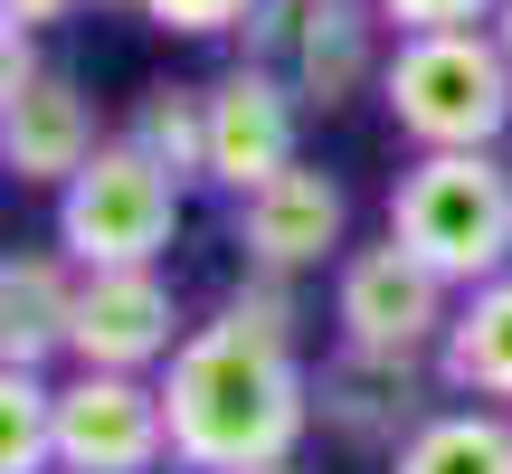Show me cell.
<instances>
[{
    "label": "cell",
    "mask_w": 512,
    "mask_h": 474,
    "mask_svg": "<svg viewBox=\"0 0 512 474\" xmlns=\"http://www.w3.org/2000/svg\"><path fill=\"white\" fill-rule=\"evenodd\" d=\"M304 313L294 275H238L209 323L162 370V418H171V474H247L285 465L313 437V361H304Z\"/></svg>",
    "instance_id": "6da1fadb"
},
{
    "label": "cell",
    "mask_w": 512,
    "mask_h": 474,
    "mask_svg": "<svg viewBox=\"0 0 512 474\" xmlns=\"http://www.w3.org/2000/svg\"><path fill=\"white\" fill-rule=\"evenodd\" d=\"M380 105L408 152H503L512 143V57L494 29L389 38Z\"/></svg>",
    "instance_id": "7a4b0ae2"
},
{
    "label": "cell",
    "mask_w": 512,
    "mask_h": 474,
    "mask_svg": "<svg viewBox=\"0 0 512 474\" xmlns=\"http://www.w3.org/2000/svg\"><path fill=\"white\" fill-rule=\"evenodd\" d=\"M389 237L456 294L512 275V162L503 152H418L389 181Z\"/></svg>",
    "instance_id": "3957f363"
},
{
    "label": "cell",
    "mask_w": 512,
    "mask_h": 474,
    "mask_svg": "<svg viewBox=\"0 0 512 474\" xmlns=\"http://www.w3.org/2000/svg\"><path fill=\"white\" fill-rule=\"evenodd\" d=\"M181 200H190L181 171H162L143 143L105 133V152L57 190L48 237H57L86 275H95V266H162L171 237H181Z\"/></svg>",
    "instance_id": "277c9868"
},
{
    "label": "cell",
    "mask_w": 512,
    "mask_h": 474,
    "mask_svg": "<svg viewBox=\"0 0 512 474\" xmlns=\"http://www.w3.org/2000/svg\"><path fill=\"white\" fill-rule=\"evenodd\" d=\"M380 29V0H266L238 29V67H266L304 114H332L361 86H380Z\"/></svg>",
    "instance_id": "5b68a950"
},
{
    "label": "cell",
    "mask_w": 512,
    "mask_h": 474,
    "mask_svg": "<svg viewBox=\"0 0 512 474\" xmlns=\"http://www.w3.org/2000/svg\"><path fill=\"white\" fill-rule=\"evenodd\" d=\"M446 323H456V285L399 237H370L332 266V332L351 351H389V361H437Z\"/></svg>",
    "instance_id": "8992f818"
},
{
    "label": "cell",
    "mask_w": 512,
    "mask_h": 474,
    "mask_svg": "<svg viewBox=\"0 0 512 474\" xmlns=\"http://www.w3.org/2000/svg\"><path fill=\"white\" fill-rule=\"evenodd\" d=\"M57 474H171L162 380L67 370L57 380Z\"/></svg>",
    "instance_id": "52a82bcc"
},
{
    "label": "cell",
    "mask_w": 512,
    "mask_h": 474,
    "mask_svg": "<svg viewBox=\"0 0 512 474\" xmlns=\"http://www.w3.org/2000/svg\"><path fill=\"white\" fill-rule=\"evenodd\" d=\"M437 361H389V351H332L323 370H313V427H323L332 446H351V456H399L408 437H418L427 418H437Z\"/></svg>",
    "instance_id": "ba28073f"
},
{
    "label": "cell",
    "mask_w": 512,
    "mask_h": 474,
    "mask_svg": "<svg viewBox=\"0 0 512 474\" xmlns=\"http://www.w3.org/2000/svg\"><path fill=\"white\" fill-rule=\"evenodd\" d=\"M190 342L181 294L162 266H95L76 294V332H67V370H124V380H162L171 351Z\"/></svg>",
    "instance_id": "9c48e42d"
},
{
    "label": "cell",
    "mask_w": 512,
    "mask_h": 474,
    "mask_svg": "<svg viewBox=\"0 0 512 474\" xmlns=\"http://www.w3.org/2000/svg\"><path fill=\"white\" fill-rule=\"evenodd\" d=\"M238 247H247L256 275H294V285L323 275V266H342L351 256V190L332 181L323 162L275 171L266 190L238 200Z\"/></svg>",
    "instance_id": "30bf717a"
},
{
    "label": "cell",
    "mask_w": 512,
    "mask_h": 474,
    "mask_svg": "<svg viewBox=\"0 0 512 474\" xmlns=\"http://www.w3.org/2000/svg\"><path fill=\"white\" fill-rule=\"evenodd\" d=\"M105 152V124H95V95L76 86L67 67H38L19 86H0V171L29 190H67L76 171Z\"/></svg>",
    "instance_id": "8fae6325"
},
{
    "label": "cell",
    "mask_w": 512,
    "mask_h": 474,
    "mask_svg": "<svg viewBox=\"0 0 512 474\" xmlns=\"http://www.w3.org/2000/svg\"><path fill=\"white\" fill-rule=\"evenodd\" d=\"M294 162H304V105L266 67H228L209 86V190L247 200V190H266Z\"/></svg>",
    "instance_id": "7c38bea8"
},
{
    "label": "cell",
    "mask_w": 512,
    "mask_h": 474,
    "mask_svg": "<svg viewBox=\"0 0 512 474\" xmlns=\"http://www.w3.org/2000/svg\"><path fill=\"white\" fill-rule=\"evenodd\" d=\"M76 294H86V266L67 247H10V266H0V370L67 361Z\"/></svg>",
    "instance_id": "4fadbf2b"
},
{
    "label": "cell",
    "mask_w": 512,
    "mask_h": 474,
    "mask_svg": "<svg viewBox=\"0 0 512 474\" xmlns=\"http://www.w3.org/2000/svg\"><path fill=\"white\" fill-rule=\"evenodd\" d=\"M437 380H446V399L512 408V275L456 294V323L437 342Z\"/></svg>",
    "instance_id": "5bb4252c"
},
{
    "label": "cell",
    "mask_w": 512,
    "mask_h": 474,
    "mask_svg": "<svg viewBox=\"0 0 512 474\" xmlns=\"http://www.w3.org/2000/svg\"><path fill=\"white\" fill-rule=\"evenodd\" d=\"M389 474H512V408H437L418 437L389 456Z\"/></svg>",
    "instance_id": "9a60e30c"
},
{
    "label": "cell",
    "mask_w": 512,
    "mask_h": 474,
    "mask_svg": "<svg viewBox=\"0 0 512 474\" xmlns=\"http://www.w3.org/2000/svg\"><path fill=\"white\" fill-rule=\"evenodd\" d=\"M124 143H143L162 171H181V181H209V86H143V105H133Z\"/></svg>",
    "instance_id": "2e32d148"
},
{
    "label": "cell",
    "mask_w": 512,
    "mask_h": 474,
    "mask_svg": "<svg viewBox=\"0 0 512 474\" xmlns=\"http://www.w3.org/2000/svg\"><path fill=\"white\" fill-rule=\"evenodd\" d=\"M0 474H57V380L0 370Z\"/></svg>",
    "instance_id": "e0dca14e"
},
{
    "label": "cell",
    "mask_w": 512,
    "mask_h": 474,
    "mask_svg": "<svg viewBox=\"0 0 512 474\" xmlns=\"http://www.w3.org/2000/svg\"><path fill=\"white\" fill-rule=\"evenodd\" d=\"M256 10H266V0H133V19H152V29H171V38H238Z\"/></svg>",
    "instance_id": "ac0fdd59"
},
{
    "label": "cell",
    "mask_w": 512,
    "mask_h": 474,
    "mask_svg": "<svg viewBox=\"0 0 512 474\" xmlns=\"http://www.w3.org/2000/svg\"><path fill=\"white\" fill-rule=\"evenodd\" d=\"M503 0H380L389 38H418V29H494Z\"/></svg>",
    "instance_id": "d6986e66"
},
{
    "label": "cell",
    "mask_w": 512,
    "mask_h": 474,
    "mask_svg": "<svg viewBox=\"0 0 512 474\" xmlns=\"http://www.w3.org/2000/svg\"><path fill=\"white\" fill-rule=\"evenodd\" d=\"M76 10H86V0H0V19H10V29H38V38H48L57 19H76Z\"/></svg>",
    "instance_id": "ffe728a7"
},
{
    "label": "cell",
    "mask_w": 512,
    "mask_h": 474,
    "mask_svg": "<svg viewBox=\"0 0 512 474\" xmlns=\"http://www.w3.org/2000/svg\"><path fill=\"white\" fill-rule=\"evenodd\" d=\"M247 474H313V465H304V456H285V465H247Z\"/></svg>",
    "instance_id": "44dd1931"
},
{
    "label": "cell",
    "mask_w": 512,
    "mask_h": 474,
    "mask_svg": "<svg viewBox=\"0 0 512 474\" xmlns=\"http://www.w3.org/2000/svg\"><path fill=\"white\" fill-rule=\"evenodd\" d=\"M494 38H503V57H512V0H503V10H494Z\"/></svg>",
    "instance_id": "7402d4cb"
}]
</instances>
